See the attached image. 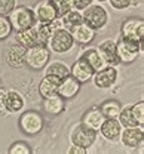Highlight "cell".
Returning <instances> with one entry per match:
<instances>
[{
	"mask_svg": "<svg viewBox=\"0 0 144 154\" xmlns=\"http://www.w3.org/2000/svg\"><path fill=\"white\" fill-rule=\"evenodd\" d=\"M73 46H74V40L71 33L62 27L55 28L46 43V48L54 54H67L68 51L73 49Z\"/></svg>",
	"mask_w": 144,
	"mask_h": 154,
	"instance_id": "cell-1",
	"label": "cell"
},
{
	"mask_svg": "<svg viewBox=\"0 0 144 154\" xmlns=\"http://www.w3.org/2000/svg\"><path fill=\"white\" fill-rule=\"evenodd\" d=\"M141 52H143V45L137 42H132V40L124 37H121L116 42V54H117L121 65H129L135 62Z\"/></svg>",
	"mask_w": 144,
	"mask_h": 154,
	"instance_id": "cell-2",
	"label": "cell"
},
{
	"mask_svg": "<svg viewBox=\"0 0 144 154\" xmlns=\"http://www.w3.org/2000/svg\"><path fill=\"white\" fill-rule=\"evenodd\" d=\"M80 12H82L83 22H86L95 31L104 28L105 24L108 22V12L100 3H91L89 6H86Z\"/></svg>",
	"mask_w": 144,
	"mask_h": 154,
	"instance_id": "cell-3",
	"label": "cell"
},
{
	"mask_svg": "<svg viewBox=\"0 0 144 154\" xmlns=\"http://www.w3.org/2000/svg\"><path fill=\"white\" fill-rule=\"evenodd\" d=\"M8 18L11 21V25H12L14 31H21V30L30 28L37 22L34 11L27 8V6H15L14 11L8 15Z\"/></svg>",
	"mask_w": 144,
	"mask_h": 154,
	"instance_id": "cell-4",
	"label": "cell"
},
{
	"mask_svg": "<svg viewBox=\"0 0 144 154\" xmlns=\"http://www.w3.org/2000/svg\"><path fill=\"white\" fill-rule=\"evenodd\" d=\"M49 59H51V51L43 45H36L25 49L24 64L31 70H43L48 65Z\"/></svg>",
	"mask_w": 144,
	"mask_h": 154,
	"instance_id": "cell-5",
	"label": "cell"
},
{
	"mask_svg": "<svg viewBox=\"0 0 144 154\" xmlns=\"http://www.w3.org/2000/svg\"><path fill=\"white\" fill-rule=\"evenodd\" d=\"M95 141H97V131L85 126L82 122L74 125L73 129L70 131V142L73 145L89 148L95 144Z\"/></svg>",
	"mask_w": 144,
	"mask_h": 154,
	"instance_id": "cell-6",
	"label": "cell"
},
{
	"mask_svg": "<svg viewBox=\"0 0 144 154\" xmlns=\"http://www.w3.org/2000/svg\"><path fill=\"white\" fill-rule=\"evenodd\" d=\"M18 125H20L21 132L27 136H34V135L40 134L42 129H43V117H42L37 111H33V110H28L25 113H22L20 116V120H18Z\"/></svg>",
	"mask_w": 144,
	"mask_h": 154,
	"instance_id": "cell-7",
	"label": "cell"
},
{
	"mask_svg": "<svg viewBox=\"0 0 144 154\" xmlns=\"http://www.w3.org/2000/svg\"><path fill=\"white\" fill-rule=\"evenodd\" d=\"M121 37L137 42L143 45L144 42V19L141 18H128L124 21L121 27Z\"/></svg>",
	"mask_w": 144,
	"mask_h": 154,
	"instance_id": "cell-8",
	"label": "cell"
},
{
	"mask_svg": "<svg viewBox=\"0 0 144 154\" xmlns=\"http://www.w3.org/2000/svg\"><path fill=\"white\" fill-rule=\"evenodd\" d=\"M119 141L122 142L124 147L129 148V150L143 148V144H144V129H143V126L124 128Z\"/></svg>",
	"mask_w": 144,
	"mask_h": 154,
	"instance_id": "cell-9",
	"label": "cell"
},
{
	"mask_svg": "<svg viewBox=\"0 0 144 154\" xmlns=\"http://www.w3.org/2000/svg\"><path fill=\"white\" fill-rule=\"evenodd\" d=\"M117 77H119V73H117V68L116 67H111V65H107L101 70L95 71L94 73V85L98 88V89H110L113 88L116 83H117Z\"/></svg>",
	"mask_w": 144,
	"mask_h": 154,
	"instance_id": "cell-10",
	"label": "cell"
},
{
	"mask_svg": "<svg viewBox=\"0 0 144 154\" xmlns=\"http://www.w3.org/2000/svg\"><path fill=\"white\" fill-rule=\"evenodd\" d=\"M124 126L119 123L117 119H104V122L101 123L98 132L101 134L105 141L108 142H117L121 139V134H122Z\"/></svg>",
	"mask_w": 144,
	"mask_h": 154,
	"instance_id": "cell-11",
	"label": "cell"
},
{
	"mask_svg": "<svg viewBox=\"0 0 144 154\" xmlns=\"http://www.w3.org/2000/svg\"><path fill=\"white\" fill-rule=\"evenodd\" d=\"M80 86L82 83L77 82L71 74H68L67 77H64L62 80H60L58 85V95L61 96L62 99H73L74 96L79 95L80 92Z\"/></svg>",
	"mask_w": 144,
	"mask_h": 154,
	"instance_id": "cell-12",
	"label": "cell"
},
{
	"mask_svg": "<svg viewBox=\"0 0 144 154\" xmlns=\"http://www.w3.org/2000/svg\"><path fill=\"white\" fill-rule=\"evenodd\" d=\"M94 68L83 59V58H79L71 67H70V74L74 77L77 82L80 83H88L92 80L94 77Z\"/></svg>",
	"mask_w": 144,
	"mask_h": 154,
	"instance_id": "cell-13",
	"label": "cell"
},
{
	"mask_svg": "<svg viewBox=\"0 0 144 154\" xmlns=\"http://www.w3.org/2000/svg\"><path fill=\"white\" fill-rule=\"evenodd\" d=\"M5 59H6V64L12 68H21L25 61V48L21 46L20 43L17 45H12L6 49L5 52Z\"/></svg>",
	"mask_w": 144,
	"mask_h": 154,
	"instance_id": "cell-14",
	"label": "cell"
},
{
	"mask_svg": "<svg viewBox=\"0 0 144 154\" xmlns=\"http://www.w3.org/2000/svg\"><path fill=\"white\" fill-rule=\"evenodd\" d=\"M70 33H71V36H73L74 43H77V45H80V46L89 45V43L95 38V36H97V31H95L92 27H89L86 22L79 24V25L74 27Z\"/></svg>",
	"mask_w": 144,
	"mask_h": 154,
	"instance_id": "cell-15",
	"label": "cell"
},
{
	"mask_svg": "<svg viewBox=\"0 0 144 154\" xmlns=\"http://www.w3.org/2000/svg\"><path fill=\"white\" fill-rule=\"evenodd\" d=\"M34 15L37 22H45V24H51L58 18L55 8L49 3V0H43L40 3H37L34 6Z\"/></svg>",
	"mask_w": 144,
	"mask_h": 154,
	"instance_id": "cell-16",
	"label": "cell"
},
{
	"mask_svg": "<svg viewBox=\"0 0 144 154\" xmlns=\"http://www.w3.org/2000/svg\"><path fill=\"white\" fill-rule=\"evenodd\" d=\"M98 51L101 54L103 59L105 61L107 65H111V67H116V65H121L119 64V58L116 54V42L114 40H104L103 43L98 46Z\"/></svg>",
	"mask_w": 144,
	"mask_h": 154,
	"instance_id": "cell-17",
	"label": "cell"
},
{
	"mask_svg": "<svg viewBox=\"0 0 144 154\" xmlns=\"http://www.w3.org/2000/svg\"><path fill=\"white\" fill-rule=\"evenodd\" d=\"M25 105V101L20 92L14 91V89H6V95H5V107L8 113H20L22 111Z\"/></svg>",
	"mask_w": 144,
	"mask_h": 154,
	"instance_id": "cell-18",
	"label": "cell"
},
{
	"mask_svg": "<svg viewBox=\"0 0 144 154\" xmlns=\"http://www.w3.org/2000/svg\"><path fill=\"white\" fill-rule=\"evenodd\" d=\"M58 85H60V79L55 76H48L45 74V77L42 79L40 85H39V94L42 98H49L52 95L58 94Z\"/></svg>",
	"mask_w": 144,
	"mask_h": 154,
	"instance_id": "cell-19",
	"label": "cell"
},
{
	"mask_svg": "<svg viewBox=\"0 0 144 154\" xmlns=\"http://www.w3.org/2000/svg\"><path fill=\"white\" fill-rule=\"evenodd\" d=\"M43 99H45L43 101V110L48 114L58 116L65 110V99H62L58 94L49 96V98H43Z\"/></svg>",
	"mask_w": 144,
	"mask_h": 154,
	"instance_id": "cell-20",
	"label": "cell"
},
{
	"mask_svg": "<svg viewBox=\"0 0 144 154\" xmlns=\"http://www.w3.org/2000/svg\"><path fill=\"white\" fill-rule=\"evenodd\" d=\"M80 58H83V59L94 68V71H98V70H101L104 67H107V64H105V61H104L103 57H101L98 48H89V49L83 51Z\"/></svg>",
	"mask_w": 144,
	"mask_h": 154,
	"instance_id": "cell-21",
	"label": "cell"
},
{
	"mask_svg": "<svg viewBox=\"0 0 144 154\" xmlns=\"http://www.w3.org/2000/svg\"><path fill=\"white\" fill-rule=\"evenodd\" d=\"M104 117L103 113L100 111V108H89L85 114L82 116V123L85 126H88V128H91V129H94V131H97L98 132V129H100V126H101V123L104 122Z\"/></svg>",
	"mask_w": 144,
	"mask_h": 154,
	"instance_id": "cell-22",
	"label": "cell"
},
{
	"mask_svg": "<svg viewBox=\"0 0 144 154\" xmlns=\"http://www.w3.org/2000/svg\"><path fill=\"white\" fill-rule=\"evenodd\" d=\"M15 37H17V42L20 43L21 46H24L25 49L39 45V42H37V31H36V27H34V25L30 27V28L17 31Z\"/></svg>",
	"mask_w": 144,
	"mask_h": 154,
	"instance_id": "cell-23",
	"label": "cell"
},
{
	"mask_svg": "<svg viewBox=\"0 0 144 154\" xmlns=\"http://www.w3.org/2000/svg\"><path fill=\"white\" fill-rule=\"evenodd\" d=\"M60 19H61L62 28H65V30H68V31H71L74 27H77L79 24H82L83 22L82 12L77 11V9H71V11H68V12L64 14Z\"/></svg>",
	"mask_w": 144,
	"mask_h": 154,
	"instance_id": "cell-24",
	"label": "cell"
},
{
	"mask_svg": "<svg viewBox=\"0 0 144 154\" xmlns=\"http://www.w3.org/2000/svg\"><path fill=\"white\" fill-rule=\"evenodd\" d=\"M45 68H46L45 74L55 76V77H58L60 80H62L64 77H67L70 74V67L65 62H62V61H52L51 64L48 62V65Z\"/></svg>",
	"mask_w": 144,
	"mask_h": 154,
	"instance_id": "cell-25",
	"label": "cell"
},
{
	"mask_svg": "<svg viewBox=\"0 0 144 154\" xmlns=\"http://www.w3.org/2000/svg\"><path fill=\"white\" fill-rule=\"evenodd\" d=\"M121 108H122V105L116 99H107L100 105V111L103 113L105 119H117Z\"/></svg>",
	"mask_w": 144,
	"mask_h": 154,
	"instance_id": "cell-26",
	"label": "cell"
},
{
	"mask_svg": "<svg viewBox=\"0 0 144 154\" xmlns=\"http://www.w3.org/2000/svg\"><path fill=\"white\" fill-rule=\"evenodd\" d=\"M34 27H36V31H37V42H39V45L46 46L48 40H49L52 31H54V27L51 24H45V22H36Z\"/></svg>",
	"mask_w": 144,
	"mask_h": 154,
	"instance_id": "cell-27",
	"label": "cell"
},
{
	"mask_svg": "<svg viewBox=\"0 0 144 154\" xmlns=\"http://www.w3.org/2000/svg\"><path fill=\"white\" fill-rule=\"evenodd\" d=\"M117 120L119 123L124 126V128H132V126H138L137 122L134 120V116L131 113V105H125L121 108V113L117 116Z\"/></svg>",
	"mask_w": 144,
	"mask_h": 154,
	"instance_id": "cell-28",
	"label": "cell"
},
{
	"mask_svg": "<svg viewBox=\"0 0 144 154\" xmlns=\"http://www.w3.org/2000/svg\"><path fill=\"white\" fill-rule=\"evenodd\" d=\"M49 3L55 8L58 18H61L64 14H67L68 11H71V9H73L71 0H49Z\"/></svg>",
	"mask_w": 144,
	"mask_h": 154,
	"instance_id": "cell-29",
	"label": "cell"
},
{
	"mask_svg": "<svg viewBox=\"0 0 144 154\" xmlns=\"http://www.w3.org/2000/svg\"><path fill=\"white\" fill-rule=\"evenodd\" d=\"M131 113L134 116V120L137 122V125L138 126H143L144 125V102L143 101H138L134 105H131Z\"/></svg>",
	"mask_w": 144,
	"mask_h": 154,
	"instance_id": "cell-30",
	"label": "cell"
},
{
	"mask_svg": "<svg viewBox=\"0 0 144 154\" xmlns=\"http://www.w3.org/2000/svg\"><path fill=\"white\" fill-rule=\"evenodd\" d=\"M12 31L14 30H12V25H11L9 18L0 15V42H3V40L11 37V33Z\"/></svg>",
	"mask_w": 144,
	"mask_h": 154,
	"instance_id": "cell-31",
	"label": "cell"
},
{
	"mask_svg": "<svg viewBox=\"0 0 144 154\" xmlns=\"http://www.w3.org/2000/svg\"><path fill=\"white\" fill-rule=\"evenodd\" d=\"M9 153L11 154H31V147L27 144V142H22V141H17L11 145L9 148Z\"/></svg>",
	"mask_w": 144,
	"mask_h": 154,
	"instance_id": "cell-32",
	"label": "cell"
},
{
	"mask_svg": "<svg viewBox=\"0 0 144 154\" xmlns=\"http://www.w3.org/2000/svg\"><path fill=\"white\" fill-rule=\"evenodd\" d=\"M15 6H17V0H0V15L8 17Z\"/></svg>",
	"mask_w": 144,
	"mask_h": 154,
	"instance_id": "cell-33",
	"label": "cell"
},
{
	"mask_svg": "<svg viewBox=\"0 0 144 154\" xmlns=\"http://www.w3.org/2000/svg\"><path fill=\"white\" fill-rule=\"evenodd\" d=\"M107 2L110 3L113 9H117V11H125L131 8V3H132V0H107Z\"/></svg>",
	"mask_w": 144,
	"mask_h": 154,
	"instance_id": "cell-34",
	"label": "cell"
},
{
	"mask_svg": "<svg viewBox=\"0 0 144 154\" xmlns=\"http://www.w3.org/2000/svg\"><path fill=\"white\" fill-rule=\"evenodd\" d=\"M91 3H94V0H71V5H73V9H77V11H82L86 6H89Z\"/></svg>",
	"mask_w": 144,
	"mask_h": 154,
	"instance_id": "cell-35",
	"label": "cell"
},
{
	"mask_svg": "<svg viewBox=\"0 0 144 154\" xmlns=\"http://www.w3.org/2000/svg\"><path fill=\"white\" fill-rule=\"evenodd\" d=\"M5 95H6V89L0 88V117L8 113L6 111V107H5Z\"/></svg>",
	"mask_w": 144,
	"mask_h": 154,
	"instance_id": "cell-36",
	"label": "cell"
},
{
	"mask_svg": "<svg viewBox=\"0 0 144 154\" xmlns=\"http://www.w3.org/2000/svg\"><path fill=\"white\" fill-rule=\"evenodd\" d=\"M88 153V148H83V147H79V145H73L68 148V154H86Z\"/></svg>",
	"mask_w": 144,
	"mask_h": 154,
	"instance_id": "cell-37",
	"label": "cell"
},
{
	"mask_svg": "<svg viewBox=\"0 0 144 154\" xmlns=\"http://www.w3.org/2000/svg\"><path fill=\"white\" fill-rule=\"evenodd\" d=\"M138 6H143V0H132L131 8H138Z\"/></svg>",
	"mask_w": 144,
	"mask_h": 154,
	"instance_id": "cell-38",
	"label": "cell"
},
{
	"mask_svg": "<svg viewBox=\"0 0 144 154\" xmlns=\"http://www.w3.org/2000/svg\"><path fill=\"white\" fill-rule=\"evenodd\" d=\"M98 3H104V2H107V0H97Z\"/></svg>",
	"mask_w": 144,
	"mask_h": 154,
	"instance_id": "cell-39",
	"label": "cell"
}]
</instances>
